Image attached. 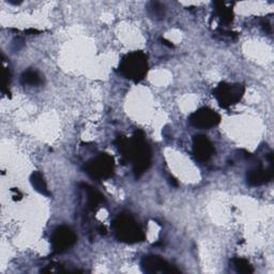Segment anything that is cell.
Here are the masks:
<instances>
[{
	"label": "cell",
	"instance_id": "obj_1",
	"mask_svg": "<svg viewBox=\"0 0 274 274\" xmlns=\"http://www.w3.org/2000/svg\"><path fill=\"white\" fill-rule=\"evenodd\" d=\"M151 149L146 142L143 131H135L130 139V162L133 165V173L136 178L142 177L151 165Z\"/></svg>",
	"mask_w": 274,
	"mask_h": 274
},
{
	"label": "cell",
	"instance_id": "obj_2",
	"mask_svg": "<svg viewBox=\"0 0 274 274\" xmlns=\"http://www.w3.org/2000/svg\"><path fill=\"white\" fill-rule=\"evenodd\" d=\"M148 58L142 50L125 55L119 64V72L134 83L142 81L148 73Z\"/></svg>",
	"mask_w": 274,
	"mask_h": 274
},
{
	"label": "cell",
	"instance_id": "obj_3",
	"mask_svg": "<svg viewBox=\"0 0 274 274\" xmlns=\"http://www.w3.org/2000/svg\"><path fill=\"white\" fill-rule=\"evenodd\" d=\"M113 229L117 239L123 243L133 244L146 238L142 227L129 214H119L113 222Z\"/></svg>",
	"mask_w": 274,
	"mask_h": 274
},
{
	"label": "cell",
	"instance_id": "obj_4",
	"mask_svg": "<svg viewBox=\"0 0 274 274\" xmlns=\"http://www.w3.org/2000/svg\"><path fill=\"white\" fill-rule=\"evenodd\" d=\"M85 173L94 180H105L114 175L115 161L108 153H100L88 161L84 166Z\"/></svg>",
	"mask_w": 274,
	"mask_h": 274
},
{
	"label": "cell",
	"instance_id": "obj_5",
	"mask_svg": "<svg viewBox=\"0 0 274 274\" xmlns=\"http://www.w3.org/2000/svg\"><path fill=\"white\" fill-rule=\"evenodd\" d=\"M244 92H246V88L241 84L220 83L213 90V95L221 107L229 108L241 101Z\"/></svg>",
	"mask_w": 274,
	"mask_h": 274
},
{
	"label": "cell",
	"instance_id": "obj_6",
	"mask_svg": "<svg viewBox=\"0 0 274 274\" xmlns=\"http://www.w3.org/2000/svg\"><path fill=\"white\" fill-rule=\"evenodd\" d=\"M76 235L68 226H60L53 233L50 237L51 249L55 254H61L68 251L75 244Z\"/></svg>",
	"mask_w": 274,
	"mask_h": 274
},
{
	"label": "cell",
	"instance_id": "obj_7",
	"mask_svg": "<svg viewBox=\"0 0 274 274\" xmlns=\"http://www.w3.org/2000/svg\"><path fill=\"white\" fill-rule=\"evenodd\" d=\"M189 121L195 128L211 129L221 122V116L209 107H203L192 114Z\"/></svg>",
	"mask_w": 274,
	"mask_h": 274
},
{
	"label": "cell",
	"instance_id": "obj_8",
	"mask_svg": "<svg viewBox=\"0 0 274 274\" xmlns=\"http://www.w3.org/2000/svg\"><path fill=\"white\" fill-rule=\"evenodd\" d=\"M142 270L145 273H179L180 271L174 266L167 263L165 259L158 255H148L142 259L140 263Z\"/></svg>",
	"mask_w": 274,
	"mask_h": 274
},
{
	"label": "cell",
	"instance_id": "obj_9",
	"mask_svg": "<svg viewBox=\"0 0 274 274\" xmlns=\"http://www.w3.org/2000/svg\"><path fill=\"white\" fill-rule=\"evenodd\" d=\"M193 153L198 161H209L214 154V148L209 138L202 134L195 135L193 138Z\"/></svg>",
	"mask_w": 274,
	"mask_h": 274
},
{
	"label": "cell",
	"instance_id": "obj_10",
	"mask_svg": "<svg viewBox=\"0 0 274 274\" xmlns=\"http://www.w3.org/2000/svg\"><path fill=\"white\" fill-rule=\"evenodd\" d=\"M274 176V169L271 164L268 168H263V167H256L251 169L248 173L247 179L248 184L251 187H259L270 182L273 179Z\"/></svg>",
	"mask_w": 274,
	"mask_h": 274
},
{
	"label": "cell",
	"instance_id": "obj_11",
	"mask_svg": "<svg viewBox=\"0 0 274 274\" xmlns=\"http://www.w3.org/2000/svg\"><path fill=\"white\" fill-rule=\"evenodd\" d=\"M80 188L83 189L87 194V206H88L89 210L95 211L99 208L100 205H102L105 202L104 196H103L99 191L94 190L90 186H88V184L81 183Z\"/></svg>",
	"mask_w": 274,
	"mask_h": 274
},
{
	"label": "cell",
	"instance_id": "obj_12",
	"mask_svg": "<svg viewBox=\"0 0 274 274\" xmlns=\"http://www.w3.org/2000/svg\"><path fill=\"white\" fill-rule=\"evenodd\" d=\"M214 6H216V13L221 19V21L225 25L231 24L234 19V12L233 9L229 8L223 1H216L214 2Z\"/></svg>",
	"mask_w": 274,
	"mask_h": 274
},
{
	"label": "cell",
	"instance_id": "obj_13",
	"mask_svg": "<svg viewBox=\"0 0 274 274\" xmlns=\"http://www.w3.org/2000/svg\"><path fill=\"white\" fill-rule=\"evenodd\" d=\"M30 183L32 188L38 192V193L44 196H50V192L47 188V184L44 180V177L40 172H33L30 176Z\"/></svg>",
	"mask_w": 274,
	"mask_h": 274
},
{
	"label": "cell",
	"instance_id": "obj_14",
	"mask_svg": "<svg viewBox=\"0 0 274 274\" xmlns=\"http://www.w3.org/2000/svg\"><path fill=\"white\" fill-rule=\"evenodd\" d=\"M115 143L118 151L121 154V163L125 165L130 162V139L123 135H119L116 138Z\"/></svg>",
	"mask_w": 274,
	"mask_h": 274
},
{
	"label": "cell",
	"instance_id": "obj_15",
	"mask_svg": "<svg viewBox=\"0 0 274 274\" xmlns=\"http://www.w3.org/2000/svg\"><path fill=\"white\" fill-rule=\"evenodd\" d=\"M20 80L24 85L36 86V85H40L42 83V77L36 71L27 70L23 74H21Z\"/></svg>",
	"mask_w": 274,
	"mask_h": 274
},
{
	"label": "cell",
	"instance_id": "obj_16",
	"mask_svg": "<svg viewBox=\"0 0 274 274\" xmlns=\"http://www.w3.org/2000/svg\"><path fill=\"white\" fill-rule=\"evenodd\" d=\"M233 266L235 270L238 273H243V274H251L254 272L253 267L252 265L244 258L237 257L233 259Z\"/></svg>",
	"mask_w": 274,
	"mask_h": 274
},
{
	"label": "cell",
	"instance_id": "obj_17",
	"mask_svg": "<svg viewBox=\"0 0 274 274\" xmlns=\"http://www.w3.org/2000/svg\"><path fill=\"white\" fill-rule=\"evenodd\" d=\"M149 14L153 18H163L165 15V10L164 5H162L159 2H151L149 4V8H148Z\"/></svg>",
	"mask_w": 274,
	"mask_h": 274
},
{
	"label": "cell",
	"instance_id": "obj_18",
	"mask_svg": "<svg viewBox=\"0 0 274 274\" xmlns=\"http://www.w3.org/2000/svg\"><path fill=\"white\" fill-rule=\"evenodd\" d=\"M11 81V73L8 68L3 69V80H2V87H1V91L2 93L6 94L8 97H11V93L9 91V85Z\"/></svg>",
	"mask_w": 274,
	"mask_h": 274
},
{
	"label": "cell",
	"instance_id": "obj_19",
	"mask_svg": "<svg viewBox=\"0 0 274 274\" xmlns=\"http://www.w3.org/2000/svg\"><path fill=\"white\" fill-rule=\"evenodd\" d=\"M262 25H263V28H264V30H265V31L271 32V26H270V24L268 23V20L264 19V20L262 21Z\"/></svg>",
	"mask_w": 274,
	"mask_h": 274
},
{
	"label": "cell",
	"instance_id": "obj_20",
	"mask_svg": "<svg viewBox=\"0 0 274 274\" xmlns=\"http://www.w3.org/2000/svg\"><path fill=\"white\" fill-rule=\"evenodd\" d=\"M161 42H162L163 44H164V45L168 46V47H173V46H174L172 43H170L169 41H167V40H166V39H164V38H161Z\"/></svg>",
	"mask_w": 274,
	"mask_h": 274
},
{
	"label": "cell",
	"instance_id": "obj_21",
	"mask_svg": "<svg viewBox=\"0 0 274 274\" xmlns=\"http://www.w3.org/2000/svg\"><path fill=\"white\" fill-rule=\"evenodd\" d=\"M169 182H170V184H172V186L178 187V181L175 179L174 177H170V178H169Z\"/></svg>",
	"mask_w": 274,
	"mask_h": 274
},
{
	"label": "cell",
	"instance_id": "obj_22",
	"mask_svg": "<svg viewBox=\"0 0 274 274\" xmlns=\"http://www.w3.org/2000/svg\"><path fill=\"white\" fill-rule=\"evenodd\" d=\"M40 31L39 30H36V29H28V30H26V33H39Z\"/></svg>",
	"mask_w": 274,
	"mask_h": 274
},
{
	"label": "cell",
	"instance_id": "obj_23",
	"mask_svg": "<svg viewBox=\"0 0 274 274\" xmlns=\"http://www.w3.org/2000/svg\"><path fill=\"white\" fill-rule=\"evenodd\" d=\"M99 231H100V234H102V235H106V228H105L104 226H101V227L99 228Z\"/></svg>",
	"mask_w": 274,
	"mask_h": 274
}]
</instances>
